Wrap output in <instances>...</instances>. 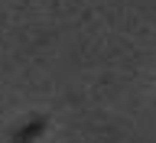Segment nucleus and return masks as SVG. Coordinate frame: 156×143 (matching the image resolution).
<instances>
[{
	"label": "nucleus",
	"mask_w": 156,
	"mask_h": 143,
	"mask_svg": "<svg viewBox=\"0 0 156 143\" xmlns=\"http://www.w3.org/2000/svg\"><path fill=\"white\" fill-rule=\"evenodd\" d=\"M42 127H46V120H42V117H36V120H33V124H29L23 134H16V137H13V143H29L33 137L39 134V130H42Z\"/></svg>",
	"instance_id": "f257e3e1"
}]
</instances>
